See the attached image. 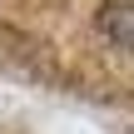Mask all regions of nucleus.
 I'll list each match as a JSON object with an SVG mask.
<instances>
[{
    "label": "nucleus",
    "instance_id": "obj_1",
    "mask_svg": "<svg viewBox=\"0 0 134 134\" xmlns=\"http://www.w3.org/2000/svg\"><path fill=\"white\" fill-rule=\"evenodd\" d=\"M99 30L119 45V50H134V5L129 0H109L99 10Z\"/></svg>",
    "mask_w": 134,
    "mask_h": 134
}]
</instances>
